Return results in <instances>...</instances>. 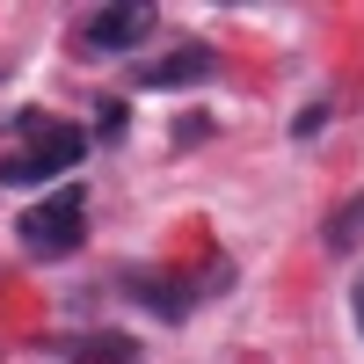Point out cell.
Wrapping results in <instances>:
<instances>
[{"mask_svg": "<svg viewBox=\"0 0 364 364\" xmlns=\"http://www.w3.org/2000/svg\"><path fill=\"white\" fill-rule=\"evenodd\" d=\"M22 132H29V146L0 161V190H22V182H44V175L73 168V161L87 154V132H80V124H51V117H37V109L22 117Z\"/></svg>", "mask_w": 364, "mask_h": 364, "instance_id": "obj_1", "label": "cell"}, {"mask_svg": "<svg viewBox=\"0 0 364 364\" xmlns=\"http://www.w3.org/2000/svg\"><path fill=\"white\" fill-rule=\"evenodd\" d=\"M87 240V204H80V190H51V197H37L22 211V248L29 255H73Z\"/></svg>", "mask_w": 364, "mask_h": 364, "instance_id": "obj_2", "label": "cell"}, {"mask_svg": "<svg viewBox=\"0 0 364 364\" xmlns=\"http://www.w3.org/2000/svg\"><path fill=\"white\" fill-rule=\"evenodd\" d=\"M73 29H80L87 51H132V44H146L161 29V8H146V0H139V8H95V15H80Z\"/></svg>", "mask_w": 364, "mask_h": 364, "instance_id": "obj_3", "label": "cell"}, {"mask_svg": "<svg viewBox=\"0 0 364 364\" xmlns=\"http://www.w3.org/2000/svg\"><path fill=\"white\" fill-rule=\"evenodd\" d=\"M204 73H211V51H204V44H182V51L161 58V66H146L139 87H190V80H204Z\"/></svg>", "mask_w": 364, "mask_h": 364, "instance_id": "obj_4", "label": "cell"}, {"mask_svg": "<svg viewBox=\"0 0 364 364\" xmlns=\"http://www.w3.org/2000/svg\"><path fill=\"white\" fill-rule=\"evenodd\" d=\"M66 357H73V364H132L139 350H132V336H73Z\"/></svg>", "mask_w": 364, "mask_h": 364, "instance_id": "obj_5", "label": "cell"}, {"mask_svg": "<svg viewBox=\"0 0 364 364\" xmlns=\"http://www.w3.org/2000/svg\"><path fill=\"white\" fill-rule=\"evenodd\" d=\"M124 291H132V299H146V306L168 314V321L190 306V284H168V277H124Z\"/></svg>", "mask_w": 364, "mask_h": 364, "instance_id": "obj_6", "label": "cell"}, {"mask_svg": "<svg viewBox=\"0 0 364 364\" xmlns=\"http://www.w3.org/2000/svg\"><path fill=\"white\" fill-rule=\"evenodd\" d=\"M357 233H364V197H350V204L336 211V226H328V248H336V255L357 248Z\"/></svg>", "mask_w": 364, "mask_h": 364, "instance_id": "obj_7", "label": "cell"}, {"mask_svg": "<svg viewBox=\"0 0 364 364\" xmlns=\"http://www.w3.org/2000/svg\"><path fill=\"white\" fill-rule=\"evenodd\" d=\"M95 132H102V139H117V132H124V102H117V95L95 109Z\"/></svg>", "mask_w": 364, "mask_h": 364, "instance_id": "obj_8", "label": "cell"}, {"mask_svg": "<svg viewBox=\"0 0 364 364\" xmlns=\"http://www.w3.org/2000/svg\"><path fill=\"white\" fill-rule=\"evenodd\" d=\"M350 314H357V336H364V277L350 284Z\"/></svg>", "mask_w": 364, "mask_h": 364, "instance_id": "obj_9", "label": "cell"}]
</instances>
